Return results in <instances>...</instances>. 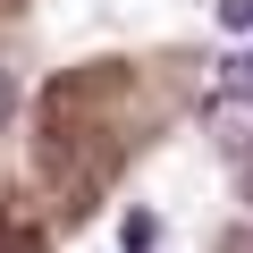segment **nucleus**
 <instances>
[{"label":"nucleus","mask_w":253,"mask_h":253,"mask_svg":"<svg viewBox=\"0 0 253 253\" xmlns=\"http://www.w3.org/2000/svg\"><path fill=\"white\" fill-rule=\"evenodd\" d=\"M228 253H253V236H228Z\"/></svg>","instance_id":"nucleus-6"},{"label":"nucleus","mask_w":253,"mask_h":253,"mask_svg":"<svg viewBox=\"0 0 253 253\" xmlns=\"http://www.w3.org/2000/svg\"><path fill=\"white\" fill-rule=\"evenodd\" d=\"M152 236H161V228H152V211H135V219H126V253H152Z\"/></svg>","instance_id":"nucleus-4"},{"label":"nucleus","mask_w":253,"mask_h":253,"mask_svg":"<svg viewBox=\"0 0 253 253\" xmlns=\"http://www.w3.org/2000/svg\"><path fill=\"white\" fill-rule=\"evenodd\" d=\"M211 17H219V34H253V0H211Z\"/></svg>","instance_id":"nucleus-2"},{"label":"nucleus","mask_w":253,"mask_h":253,"mask_svg":"<svg viewBox=\"0 0 253 253\" xmlns=\"http://www.w3.org/2000/svg\"><path fill=\"white\" fill-rule=\"evenodd\" d=\"M0 126H9V76H0Z\"/></svg>","instance_id":"nucleus-5"},{"label":"nucleus","mask_w":253,"mask_h":253,"mask_svg":"<svg viewBox=\"0 0 253 253\" xmlns=\"http://www.w3.org/2000/svg\"><path fill=\"white\" fill-rule=\"evenodd\" d=\"M203 135H211L219 152H253V93H228V84H219V93L203 101Z\"/></svg>","instance_id":"nucleus-1"},{"label":"nucleus","mask_w":253,"mask_h":253,"mask_svg":"<svg viewBox=\"0 0 253 253\" xmlns=\"http://www.w3.org/2000/svg\"><path fill=\"white\" fill-rule=\"evenodd\" d=\"M219 84H228V93H253V51H236V59L219 68Z\"/></svg>","instance_id":"nucleus-3"}]
</instances>
